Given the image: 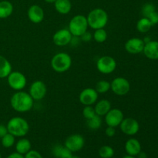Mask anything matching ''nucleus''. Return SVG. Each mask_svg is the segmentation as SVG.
I'll return each instance as SVG.
<instances>
[{
  "mask_svg": "<svg viewBox=\"0 0 158 158\" xmlns=\"http://www.w3.org/2000/svg\"><path fill=\"white\" fill-rule=\"evenodd\" d=\"M10 104L12 109L18 113H26L31 110L34 104V100L29 93L17 91L10 99Z\"/></svg>",
  "mask_w": 158,
  "mask_h": 158,
  "instance_id": "nucleus-1",
  "label": "nucleus"
},
{
  "mask_svg": "<svg viewBox=\"0 0 158 158\" xmlns=\"http://www.w3.org/2000/svg\"><path fill=\"white\" fill-rule=\"evenodd\" d=\"M86 19L89 27L96 30L99 29H104L108 23L109 17L107 12L104 9L101 8H96L89 12L86 16Z\"/></svg>",
  "mask_w": 158,
  "mask_h": 158,
  "instance_id": "nucleus-2",
  "label": "nucleus"
},
{
  "mask_svg": "<svg viewBox=\"0 0 158 158\" xmlns=\"http://www.w3.org/2000/svg\"><path fill=\"white\" fill-rule=\"evenodd\" d=\"M8 132L15 137H23L29 131V124L26 119L20 117H14L6 124Z\"/></svg>",
  "mask_w": 158,
  "mask_h": 158,
  "instance_id": "nucleus-3",
  "label": "nucleus"
},
{
  "mask_svg": "<svg viewBox=\"0 0 158 158\" xmlns=\"http://www.w3.org/2000/svg\"><path fill=\"white\" fill-rule=\"evenodd\" d=\"M73 60L70 56L64 52L55 54L51 60L50 65L55 72L63 73L66 72L72 66Z\"/></svg>",
  "mask_w": 158,
  "mask_h": 158,
  "instance_id": "nucleus-4",
  "label": "nucleus"
},
{
  "mask_svg": "<svg viewBox=\"0 0 158 158\" xmlns=\"http://www.w3.org/2000/svg\"><path fill=\"white\" fill-rule=\"evenodd\" d=\"M88 23L86 16L83 15H77L73 17L69 23L68 29L73 36L80 37L84 32L87 31Z\"/></svg>",
  "mask_w": 158,
  "mask_h": 158,
  "instance_id": "nucleus-5",
  "label": "nucleus"
},
{
  "mask_svg": "<svg viewBox=\"0 0 158 158\" xmlns=\"http://www.w3.org/2000/svg\"><path fill=\"white\" fill-rule=\"evenodd\" d=\"M6 78L8 85L14 90H22L26 87L27 83L26 76L19 71H12Z\"/></svg>",
  "mask_w": 158,
  "mask_h": 158,
  "instance_id": "nucleus-6",
  "label": "nucleus"
},
{
  "mask_svg": "<svg viewBox=\"0 0 158 158\" xmlns=\"http://www.w3.org/2000/svg\"><path fill=\"white\" fill-rule=\"evenodd\" d=\"M97 70L101 73L107 75L115 71L117 68V62L115 59L110 56H103L97 61Z\"/></svg>",
  "mask_w": 158,
  "mask_h": 158,
  "instance_id": "nucleus-7",
  "label": "nucleus"
},
{
  "mask_svg": "<svg viewBox=\"0 0 158 158\" xmlns=\"http://www.w3.org/2000/svg\"><path fill=\"white\" fill-rule=\"evenodd\" d=\"M110 89L116 95L125 96L131 90V84L124 77H116L110 83Z\"/></svg>",
  "mask_w": 158,
  "mask_h": 158,
  "instance_id": "nucleus-8",
  "label": "nucleus"
},
{
  "mask_svg": "<svg viewBox=\"0 0 158 158\" xmlns=\"http://www.w3.org/2000/svg\"><path fill=\"white\" fill-rule=\"evenodd\" d=\"M29 94L33 99L34 101L43 100L47 94L46 85L42 80H35L33 83H31Z\"/></svg>",
  "mask_w": 158,
  "mask_h": 158,
  "instance_id": "nucleus-9",
  "label": "nucleus"
},
{
  "mask_svg": "<svg viewBox=\"0 0 158 158\" xmlns=\"http://www.w3.org/2000/svg\"><path fill=\"white\" fill-rule=\"evenodd\" d=\"M85 144L84 137L79 134H74L69 135L66 139L64 146L69 150L71 152H78L83 149Z\"/></svg>",
  "mask_w": 158,
  "mask_h": 158,
  "instance_id": "nucleus-10",
  "label": "nucleus"
},
{
  "mask_svg": "<svg viewBox=\"0 0 158 158\" xmlns=\"http://www.w3.org/2000/svg\"><path fill=\"white\" fill-rule=\"evenodd\" d=\"M119 127L122 133L127 136H134L140 130V124L138 121L132 117L123 119Z\"/></svg>",
  "mask_w": 158,
  "mask_h": 158,
  "instance_id": "nucleus-11",
  "label": "nucleus"
},
{
  "mask_svg": "<svg viewBox=\"0 0 158 158\" xmlns=\"http://www.w3.org/2000/svg\"><path fill=\"white\" fill-rule=\"evenodd\" d=\"M124 119V115L122 110L117 108H111L109 112L104 116V120L106 124L109 127H117L120 126L121 122Z\"/></svg>",
  "mask_w": 158,
  "mask_h": 158,
  "instance_id": "nucleus-12",
  "label": "nucleus"
},
{
  "mask_svg": "<svg viewBox=\"0 0 158 158\" xmlns=\"http://www.w3.org/2000/svg\"><path fill=\"white\" fill-rule=\"evenodd\" d=\"M99 94L94 88H86L80 92L79 100L83 106H93L98 100Z\"/></svg>",
  "mask_w": 158,
  "mask_h": 158,
  "instance_id": "nucleus-13",
  "label": "nucleus"
},
{
  "mask_svg": "<svg viewBox=\"0 0 158 158\" xmlns=\"http://www.w3.org/2000/svg\"><path fill=\"white\" fill-rule=\"evenodd\" d=\"M73 35L68 29H61L56 31L52 35L53 43L57 46H65L70 44Z\"/></svg>",
  "mask_w": 158,
  "mask_h": 158,
  "instance_id": "nucleus-14",
  "label": "nucleus"
},
{
  "mask_svg": "<svg viewBox=\"0 0 158 158\" xmlns=\"http://www.w3.org/2000/svg\"><path fill=\"white\" fill-rule=\"evenodd\" d=\"M144 46L145 43L142 39L134 37V38L130 39L125 43L124 48L128 53L139 54L140 52H143Z\"/></svg>",
  "mask_w": 158,
  "mask_h": 158,
  "instance_id": "nucleus-15",
  "label": "nucleus"
},
{
  "mask_svg": "<svg viewBox=\"0 0 158 158\" xmlns=\"http://www.w3.org/2000/svg\"><path fill=\"white\" fill-rule=\"evenodd\" d=\"M27 16L29 21L35 24H39L43 21L45 17L43 8L39 5H32L27 11Z\"/></svg>",
  "mask_w": 158,
  "mask_h": 158,
  "instance_id": "nucleus-16",
  "label": "nucleus"
},
{
  "mask_svg": "<svg viewBox=\"0 0 158 158\" xmlns=\"http://www.w3.org/2000/svg\"><path fill=\"white\" fill-rule=\"evenodd\" d=\"M143 52L145 56L150 60H158V41L151 40L148 43H145Z\"/></svg>",
  "mask_w": 158,
  "mask_h": 158,
  "instance_id": "nucleus-17",
  "label": "nucleus"
},
{
  "mask_svg": "<svg viewBox=\"0 0 158 158\" xmlns=\"http://www.w3.org/2000/svg\"><path fill=\"white\" fill-rule=\"evenodd\" d=\"M125 151L128 155L137 156L141 151V144L140 141L135 138H131L125 143Z\"/></svg>",
  "mask_w": 158,
  "mask_h": 158,
  "instance_id": "nucleus-18",
  "label": "nucleus"
},
{
  "mask_svg": "<svg viewBox=\"0 0 158 158\" xmlns=\"http://www.w3.org/2000/svg\"><path fill=\"white\" fill-rule=\"evenodd\" d=\"M111 109V103L108 100H101L97 101L94 106L96 114L100 117H104Z\"/></svg>",
  "mask_w": 158,
  "mask_h": 158,
  "instance_id": "nucleus-19",
  "label": "nucleus"
},
{
  "mask_svg": "<svg viewBox=\"0 0 158 158\" xmlns=\"http://www.w3.org/2000/svg\"><path fill=\"white\" fill-rule=\"evenodd\" d=\"M54 6L57 12L62 15H66L72 9V3L70 0H56L54 2Z\"/></svg>",
  "mask_w": 158,
  "mask_h": 158,
  "instance_id": "nucleus-20",
  "label": "nucleus"
},
{
  "mask_svg": "<svg viewBox=\"0 0 158 158\" xmlns=\"http://www.w3.org/2000/svg\"><path fill=\"white\" fill-rule=\"evenodd\" d=\"M12 71V64L5 56L0 55V79L6 78Z\"/></svg>",
  "mask_w": 158,
  "mask_h": 158,
  "instance_id": "nucleus-21",
  "label": "nucleus"
},
{
  "mask_svg": "<svg viewBox=\"0 0 158 158\" xmlns=\"http://www.w3.org/2000/svg\"><path fill=\"white\" fill-rule=\"evenodd\" d=\"M13 5L7 0L0 2V19H4L10 16L13 12Z\"/></svg>",
  "mask_w": 158,
  "mask_h": 158,
  "instance_id": "nucleus-22",
  "label": "nucleus"
},
{
  "mask_svg": "<svg viewBox=\"0 0 158 158\" xmlns=\"http://www.w3.org/2000/svg\"><path fill=\"white\" fill-rule=\"evenodd\" d=\"M32 148V144L29 140L26 138H21L15 143V150L16 152L22 155H25L26 153L29 152Z\"/></svg>",
  "mask_w": 158,
  "mask_h": 158,
  "instance_id": "nucleus-23",
  "label": "nucleus"
},
{
  "mask_svg": "<svg viewBox=\"0 0 158 158\" xmlns=\"http://www.w3.org/2000/svg\"><path fill=\"white\" fill-rule=\"evenodd\" d=\"M52 154L56 158H71L73 157V152L65 146L59 144L53 147Z\"/></svg>",
  "mask_w": 158,
  "mask_h": 158,
  "instance_id": "nucleus-24",
  "label": "nucleus"
},
{
  "mask_svg": "<svg viewBox=\"0 0 158 158\" xmlns=\"http://www.w3.org/2000/svg\"><path fill=\"white\" fill-rule=\"evenodd\" d=\"M151 27H152V25H151V22L146 17H143L139 19L137 23V31L141 33H146V32H149Z\"/></svg>",
  "mask_w": 158,
  "mask_h": 158,
  "instance_id": "nucleus-25",
  "label": "nucleus"
},
{
  "mask_svg": "<svg viewBox=\"0 0 158 158\" xmlns=\"http://www.w3.org/2000/svg\"><path fill=\"white\" fill-rule=\"evenodd\" d=\"M102 125V119L101 117L98 115H95L89 120H86V126L88 128L93 131H97L100 129Z\"/></svg>",
  "mask_w": 158,
  "mask_h": 158,
  "instance_id": "nucleus-26",
  "label": "nucleus"
},
{
  "mask_svg": "<svg viewBox=\"0 0 158 158\" xmlns=\"http://www.w3.org/2000/svg\"><path fill=\"white\" fill-rule=\"evenodd\" d=\"M107 32L104 29H96L93 34V38L97 43H103L107 40Z\"/></svg>",
  "mask_w": 158,
  "mask_h": 158,
  "instance_id": "nucleus-27",
  "label": "nucleus"
},
{
  "mask_svg": "<svg viewBox=\"0 0 158 158\" xmlns=\"http://www.w3.org/2000/svg\"><path fill=\"white\" fill-rule=\"evenodd\" d=\"M95 89L98 94H106L110 89V83L106 80H100L96 84Z\"/></svg>",
  "mask_w": 158,
  "mask_h": 158,
  "instance_id": "nucleus-28",
  "label": "nucleus"
},
{
  "mask_svg": "<svg viewBox=\"0 0 158 158\" xmlns=\"http://www.w3.org/2000/svg\"><path fill=\"white\" fill-rule=\"evenodd\" d=\"M114 155V150L112 147L104 145L99 150V156L101 158H112Z\"/></svg>",
  "mask_w": 158,
  "mask_h": 158,
  "instance_id": "nucleus-29",
  "label": "nucleus"
},
{
  "mask_svg": "<svg viewBox=\"0 0 158 158\" xmlns=\"http://www.w3.org/2000/svg\"><path fill=\"white\" fill-rule=\"evenodd\" d=\"M15 137H14L12 134L7 133L4 137L1 138V143L3 148H10L15 144Z\"/></svg>",
  "mask_w": 158,
  "mask_h": 158,
  "instance_id": "nucleus-30",
  "label": "nucleus"
},
{
  "mask_svg": "<svg viewBox=\"0 0 158 158\" xmlns=\"http://www.w3.org/2000/svg\"><path fill=\"white\" fill-rule=\"evenodd\" d=\"M95 115H97V114H96L95 110H94V107H93V106H84V108L83 109V116L86 120L91 119Z\"/></svg>",
  "mask_w": 158,
  "mask_h": 158,
  "instance_id": "nucleus-31",
  "label": "nucleus"
},
{
  "mask_svg": "<svg viewBox=\"0 0 158 158\" xmlns=\"http://www.w3.org/2000/svg\"><path fill=\"white\" fill-rule=\"evenodd\" d=\"M156 11V7L154 6V4L152 3H146V4L143 5V6L142 7V15L143 17H148V15L151 13H152L153 12Z\"/></svg>",
  "mask_w": 158,
  "mask_h": 158,
  "instance_id": "nucleus-32",
  "label": "nucleus"
},
{
  "mask_svg": "<svg viewBox=\"0 0 158 158\" xmlns=\"http://www.w3.org/2000/svg\"><path fill=\"white\" fill-rule=\"evenodd\" d=\"M147 18L150 20L152 26L158 24V12H157V11L153 12L152 13L150 14Z\"/></svg>",
  "mask_w": 158,
  "mask_h": 158,
  "instance_id": "nucleus-33",
  "label": "nucleus"
},
{
  "mask_svg": "<svg viewBox=\"0 0 158 158\" xmlns=\"http://www.w3.org/2000/svg\"><path fill=\"white\" fill-rule=\"evenodd\" d=\"M24 158H43L40 152L34 150H30L24 155Z\"/></svg>",
  "mask_w": 158,
  "mask_h": 158,
  "instance_id": "nucleus-34",
  "label": "nucleus"
},
{
  "mask_svg": "<svg viewBox=\"0 0 158 158\" xmlns=\"http://www.w3.org/2000/svg\"><path fill=\"white\" fill-rule=\"evenodd\" d=\"M105 134H106V136H107L108 137H114L116 134L115 127L107 126V127H106V130H105Z\"/></svg>",
  "mask_w": 158,
  "mask_h": 158,
  "instance_id": "nucleus-35",
  "label": "nucleus"
},
{
  "mask_svg": "<svg viewBox=\"0 0 158 158\" xmlns=\"http://www.w3.org/2000/svg\"><path fill=\"white\" fill-rule=\"evenodd\" d=\"M93 38V35L89 32L86 31V32L83 34V35L80 36V39L83 42H85V43H88V42L90 41Z\"/></svg>",
  "mask_w": 158,
  "mask_h": 158,
  "instance_id": "nucleus-36",
  "label": "nucleus"
},
{
  "mask_svg": "<svg viewBox=\"0 0 158 158\" xmlns=\"http://www.w3.org/2000/svg\"><path fill=\"white\" fill-rule=\"evenodd\" d=\"M8 132V130L6 126L3 124H0V138H2V137H4Z\"/></svg>",
  "mask_w": 158,
  "mask_h": 158,
  "instance_id": "nucleus-37",
  "label": "nucleus"
},
{
  "mask_svg": "<svg viewBox=\"0 0 158 158\" xmlns=\"http://www.w3.org/2000/svg\"><path fill=\"white\" fill-rule=\"evenodd\" d=\"M6 158H24V156L22 155V154H19V153L15 152V153H12L11 154H9Z\"/></svg>",
  "mask_w": 158,
  "mask_h": 158,
  "instance_id": "nucleus-38",
  "label": "nucleus"
},
{
  "mask_svg": "<svg viewBox=\"0 0 158 158\" xmlns=\"http://www.w3.org/2000/svg\"><path fill=\"white\" fill-rule=\"evenodd\" d=\"M138 158H147L148 157V156H147L146 153L144 152H142V151H140V153L138 154Z\"/></svg>",
  "mask_w": 158,
  "mask_h": 158,
  "instance_id": "nucleus-39",
  "label": "nucleus"
},
{
  "mask_svg": "<svg viewBox=\"0 0 158 158\" xmlns=\"http://www.w3.org/2000/svg\"><path fill=\"white\" fill-rule=\"evenodd\" d=\"M44 1L47 3H54L56 0H44Z\"/></svg>",
  "mask_w": 158,
  "mask_h": 158,
  "instance_id": "nucleus-40",
  "label": "nucleus"
},
{
  "mask_svg": "<svg viewBox=\"0 0 158 158\" xmlns=\"http://www.w3.org/2000/svg\"><path fill=\"white\" fill-rule=\"evenodd\" d=\"M123 158H136L135 157H134V156H131V155H127V156H124V157H123Z\"/></svg>",
  "mask_w": 158,
  "mask_h": 158,
  "instance_id": "nucleus-41",
  "label": "nucleus"
},
{
  "mask_svg": "<svg viewBox=\"0 0 158 158\" xmlns=\"http://www.w3.org/2000/svg\"><path fill=\"white\" fill-rule=\"evenodd\" d=\"M71 158H80V157H78V156H73V157Z\"/></svg>",
  "mask_w": 158,
  "mask_h": 158,
  "instance_id": "nucleus-42",
  "label": "nucleus"
},
{
  "mask_svg": "<svg viewBox=\"0 0 158 158\" xmlns=\"http://www.w3.org/2000/svg\"><path fill=\"white\" fill-rule=\"evenodd\" d=\"M0 158H2V155H1V153H0Z\"/></svg>",
  "mask_w": 158,
  "mask_h": 158,
  "instance_id": "nucleus-43",
  "label": "nucleus"
}]
</instances>
